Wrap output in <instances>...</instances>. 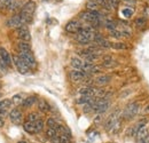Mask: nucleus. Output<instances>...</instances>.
Returning <instances> with one entry per match:
<instances>
[{
    "label": "nucleus",
    "instance_id": "obj_1",
    "mask_svg": "<svg viewBox=\"0 0 149 143\" xmlns=\"http://www.w3.org/2000/svg\"><path fill=\"white\" fill-rule=\"evenodd\" d=\"M139 111H140V106H139V103H138V102H131V103H129V104L125 107L124 111L122 112V119L131 121V120H133V119L138 116Z\"/></svg>",
    "mask_w": 149,
    "mask_h": 143
},
{
    "label": "nucleus",
    "instance_id": "obj_2",
    "mask_svg": "<svg viewBox=\"0 0 149 143\" xmlns=\"http://www.w3.org/2000/svg\"><path fill=\"white\" fill-rule=\"evenodd\" d=\"M45 123L42 119H39L37 121H24L23 123V129L29 134H38L44 131Z\"/></svg>",
    "mask_w": 149,
    "mask_h": 143
},
{
    "label": "nucleus",
    "instance_id": "obj_3",
    "mask_svg": "<svg viewBox=\"0 0 149 143\" xmlns=\"http://www.w3.org/2000/svg\"><path fill=\"white\" fill-rule=\"evenodd\" d=\"M100 13L99 12H81L79 14V18L87 22V23H91L92 25H97L100 23Z\"/></svg>",
    "mask_w": 149,
    "mask_h": 143
},
{
    "label": "nucleus",
    "instance_id": "obj_4",
    "mask_svg": "<svg viewBox=\"0 0 149 143\" xmlns=\"http://www.w3.org/2000/svg\"><path fill=\"white\" fill-rule=\"evenodd\" d=\"M122 118V113L119 110H115L112 113H110V116H108V118L106 119L104 124H103V127L107 132H109L112 128V126L115 125L119 119Z\"/></svg>",
    "mask_w": 149,
    "mask_h": 143
},
{
    "label": "nucleus",
    "instance_id": "obj_5",
    "mask_svg": "<svg viewBox=\"0 0 149 143\" xmlns=\"http://www.w3.org/2000/svg\"><path fill=\"white\" fill-rule=\"evenodd\" d=\"M19 56L22 58V61L30 68V69H35L36 65H37V62H36V58L33 56V54L31 51H28V52H19Z\"/></svg>",
    "mask_w": 149,
    "mask_h": 143
},
{
    "label": "nucleus",
    "instance_id": "obj_6",
    "mask_svg": "<svg viewBox=\"0 0 149 143\" xmlns=\"http://www.w3.org/2000/svg\"><path fill=\"white\" fill-rule=\"evenodd\" d=\"M12 60H13V63L15 64V68L17 69V71H19V73H22V74H26V73L30 72V68L22 61V58L19 57V55H13Z\"/></svg>",
    "mask_w": 149,
    "mask_h": 143
},
{
    "label": "nucleus",
    "instance_id": "obj_7",
    "mask_svg": "<svg viewBox=\"0 0 149 143\" xmlns=\"http://www.w3.org/2000/svg\"><path fill=\"white\" fill-rule=\"evenodd\" d=\"M69 77L72 83H83L87 79L88 73L83 70H71L69 73Z\"/></svg>",
    "mask_w": 149,
    "mask_h": 143
},
{
    "label": "nucleus",
    "instance_id": "obj_8",
    "mask_svg": "<svg viewBox=\"0 0 149 143\" xmlns=\"http://www.w3.org/2000/svg\"><path fill=\"white\" fill-rule=\"evenodd\" d=\"M110 106H111L110 100H107V99H103V97L102 99H97L96 106H95V112L103 115L110 108Z\"/></svg>",
    "mask_w": 149,
    "mask_h": 143
},
{
    "label": "nucleus",
    "instance_id": "obj_9",
    "mask_svg": "<svg viewBox=\"0 0 149 143\" xmlns=\"http://www.w3.org/2000/svg\"><path fill=\"white\" fill-rule=\"evenodd\" d=\"M9 119L15 125L22 124V120H23V112H22V110L19 109V108H14L9 112Z\"/></svg>",
    "mask_w": 149,
    "mask_h": 143
},
{
    "label": "nucleus",
    "instance_id": "obj_10",
    "mask_svg": "<svg viewBox=\"0 0 149 143\" xmlns=\"http://www.w3.org/2000/svg\"><path fill=\"white\" fill-rule=\"evenodd\" d=\"M6 24H7V26L13 28V29H19V28L23 26V25H26V24L24 23V21L22 19V17H21L19 14H16V15L12 16V17L7 21Z\"/></svg>",
    "mask_w": 149,
    "mask_h": 143
},
{
    "label": "nucleus",
    "instance_id": "obj_11",
    "mask_svg": "<svg viewBox=\"0 0 149 143\" xmlns=\"http://www.w3.org/2000/svg\"><path fill=\"white\" fill-rule=\"evenodd\" d=\"M16 36L21 41H28L29 42L31 40V35H30V31H29L26 25H23L19 29H16Z\"/></svg>",
    "mask_w": 149,
    "mask_h": 143
},
{
    "label": "nucleus",
    "instance_id": "obj_12",
    "mask_svg": "<svg viewBox=\"0 0 149 143\" xmlns=\"http://www.w3.org/2000/svg\"><path fill=\"white\" fill-rule=\"evenodd\" d=\"M81 23L77 19H71L65 24V31L69 33H78L79 30L81 29Z\"/></svg>",
    "mask_w": 149,
    "mask_h": 143
},
{
    "label": "nucleus",
    "instance_id": "obj_13",
    "mask_svg": "<svg viewBox=\"0 0 149 143\" xmlns=\"http://www.w3.org/2000/svg\"><path fill=\"white\" fill-rule=\"evenodd\" d=\"M36 7H37L36 2L32 1V0H29V1H26V2L23 5L21 12H23V13H25V14H29V15H32V14L35 13V10H36Z\"/></svg>",
    "mask_w": 149,
    "mask_h": 143
},
{
    "label": "nucleus",
    "instance_id": "obj_14",
    "mask_svg": "<svg viewBox=\"0 0 149 143\" xmlns=\"http://www.w3.org/2000/svg\"><path fill=\"white\" fill-rule=\"evenodd\" d=\"M111 81V76L110 74H100L94 79V84L96 86H104Z\"/></svg>",
    "mask_w": 149,
    "mask_h": 143
},
{
    "label": "nucleus",
    "instance_id": "obj_15",
    "mask_svg": "<svg viewBox=\"0 0 149 143\" xmlns=\"http://www.w3.org/2000/svg\"><path fill=\"white\" fill-rule=\"evenodd\" d=\"M0 58L3 61V63L7 65V68L12 67V64H13L12 56L9 55V53H8L3 47H0Z\"/></svg>",
    "mask_w": 149,
    "mask_h": 143
},
{
    "label": "nucleus",
    "instance_id": "obj_16",
    "mask_svg": "<svg viewBox=\"0 0 149 143\" xmlns=\"http://www.w3.org/2000/svg\"><path fill=\"white\" fill-rule=\"evenodd\" d=\"M51 104L46 101V100H44V99H40L39 101H38V110L40 111V112H42V113H48L49 111H51Z\"/></svg>",
    "mask_w": 149,
    "mask_h": 143
},
{
    "label": "nucleus",
    "instance_id": "obj_17",
    "mask_svg": "<svg viewBox=\"0 0 149 143\" xmlns=\"http://www.w3.org/2000/svg\"><path fill=\"white\" fill-rule=\"evenodd\" d=\"M84 64H85V61H83L79 57H72L71 61H70V65L74 68V70H83Z\"/></svg>",
    "mask_w": 149,
    "mask_h": 143
},
{
    "label": "nucleus",
    "instance_id": "obj_18",
    "mask_svg": "<svg viewBox=\"0 0 149 143\" xmlns=\"http://www.w3.org/2000/svg\"><path fill=\"white\" fill-rule=\"evenodd\" d=\"M36 102H37V97H36L35 95H31V96L25 97V99L23 100V102H22V104H21V106L24 108V109H28V108L33 107Z\"/></svg>",
    "mask_w": 149,
    "mask_h": 143
},
{
    "label": "nucleus",
    "instance_id": "obj_19",
    "mask_svg": "<svg viewBox=\"0 0 149 143\" xmlns=\"http://www.w3.org/2000/svg\"><path fill=\"white\" fill-rule=\"evenodd\" d=\"M116 65H117V62L112 58L111 56H104L103 57V62H102L103 68H113Z\"/></svg>",
    "mask_w": 149,
    "mask_h": 143
},
{
    "label": "nucleus",
    "instance_id": "obj_20",
    "mask_svg": "<svg viewBox=\"0 0 149 143\" xmlns=\"http://www.w3.org/2000/svg\"><path fill=\"white\" fill-rule=\"evenodd\" d=\"M110 48H113L116 51H125V49H127V45L123 41H116V42L110 44Z\"/></svg>",
    "mask_w": 149,
    "mask_h": 143
},
{
    "label": "nucleus",
    "instance_id": "obj_21",
    "mask_svg": "<svg viewBox=\"0 0 149 143\" xmlns=\"http://www.w3.org/2000/svg\"><path fill=\"white\" fill-rule=\"evenodd\" d=\"M17 49L19 52H28V51H31V45L28 42V41H21L19 40L17 42Z\"/></svg>",
    "mask_w": 149,
    "mask_h": 143
},
{
    "label": "nucleus",
    "instance_id": "obj_22",
    "mask_svg": "<svg viewBox=\"0 0 149 143\" xmlns=\"http://www.w3.org/2000/svg\"><path fill=\"white\" fill-rule=\"evenodd\" d=\"M93 97L92 96H87V95H80L79 97L76 99V103L80 104V106H85L86 103H88Z\"/></svg>",
    "mask_w": 149,
    "mask_h": 143
},
{
    "label": "nucleus",
    "instance_id": "obj_23",
    "mask_svg": "<svg viewBox=\"0 0 149 143\" xmlns=\"http://www.w3.org/2000/svg\"><path fill=\"white\" fill-rule=\"evenodd\" d=\"M45 135H46L47 139L52 140V139H54L55 136L58 135V133H57V131H56L55 128H49V127H47V129H46V132H45Z\"/></svg>",
    "mask_w": 149,
    "mask_h": 143
},
{
    "label": "nucleus",
    "instance_id": "obj_24",
    "mask_svg": "<svg viewBox=\"0 0 149 143\" xmlns=\"http://www.w3.org/2000/svg\"><path fill=\"white\" fill-rule=\"evenodd\" d=\"M97 8H99V5L95 3L94 1H91V0H87L86 2V9L88 12H97Z\"/></svg>",
    "mask_w": 149,
    "mask_h": 143
},
{
    "label": "nucleus",
    "instance_id": "obj_25",
    "mask_svg": "<svg viewBox=\"0 0 149 143\" xmlns=\"http://www.w3.org/2000/svg\"><path fill=\"white\" fill-rule=\"evenodd\" d=\"M39 119H41V118L38 112H30L26 116V121H37Z\"/></svg>",
    "mask_w": 149,
    "mask_h": 143
},
{
    "label": "nucleus",
    "instance_id": "obj_26",
    "mask_svg": "<svg viewBox=\"0 0 149 143\" xmlns=\"http://www.w3.org/2000/svg\"><path fill=\"white\" fill-rule=\"evenodd\" d=\"M24 99H25V97H23L22 94H16V95H14V96L12 97V102H13V104H15V106H19V104H22V102H23Z\"/></svg>",
    "mask_w": 149,
    "mask_h": 143
},
{
    "label": "nucleus",
    "instance_id": "obj_27",
    "mask_svg": "<svg viewBox=\"0 0 149 143\" xmlns=\"http://www.w3.org/2000/svg\"><path fill=\"white\" fill-rule=\"evenodd\" d=\"M146 23H147V18L146 17H136L134 19V24L138 28H143L146 25Z\"/></svg>",
    "mask_w": 149,
    "mask_h": 143
},
{
    "label": "nucleus",
    "instance_id": "obj_28",
    "mask_svg": "<svg viewBox=\"0 0 149 143\" xmlns=\"http://www.w3.org/2000/svg\"><path fill=\"white\" fill-rule=\"evenodd\" d=\"M13 106V102H12V100H8V99H5V100H2V101H0V108L1 109H7V110H9V108Z\"/></svg>",
    "mask_w": 149,
    "mask_h": 143
},
{
    "label": "nucleus",
    "instance_id": "obj_29",
    "mask_svg": "<svg viewBox=\"0 0 149 143\" xmlns=\"http://www.w3.org/2000/svg\"><path fill=\"white\" fill-rule=\"evenodd\" d=\"M45 125L47 126V127H49V128H57V126L60 125V124H57L56 123V120L54 118H48L47 120H46V123H45Z\"/></svg>",
    "mask_w": 149,
    "mask_h": 143
},
{
    "label": "nucleus",
    "instance_id": "obj_30",
    "mask_svg": "<svg viewBox=\"0 0 149 143\" xmlns=\"http://www.w3.org/2000/svg\"><path fill=\"white\" fill-rule=\"evenodd\" d=\"M60 143H71V136L67 134H58Z\"/></svg>",
    "mask_w": 149,
    "mask_h": 143
},
{
    "label": "nucleus",
    "instance_id": "obj_31",
    "mask_svg": "<svg viewBox=\"0 0 149 143\" xmlns=\"http://www.w3.org/2000/svg\"><path fill=\"white\" fill-rule=\"evenodd\" d=\"M102 68L103 67H101V65H95L93 64V67L90 69V71L87 72L88 74H94V73H100V72L102 71Z\"/></svg>",
    "mask_w": 149,
    "mask_h": 143
},
{
    "label": "nucleus",
    "instance_id": "obj_32",
    "mask_svg": "<svg viewBox=\"0 0 149 143\" xmlns=\"http://www.w3.org/2000/svg\"><path fill=\"white\" fill-rule=\"evenodd\" d=\"M106 28L109 30V31H113V30H117V24L113 22V21H107L106 23Z\"/></svg>",
    "mask_w": 149,
    "mask_h": 143
},
{
    "label": "nucleus",
    "instance_id": "obj_33",
    "mask_svg": "<svg viewBox=\"0 0 149 143\" xmlns=\"http://www.w3.org/2000/svg\"><path fill=\"white\" fill-rule=\"evenodd\" d=\"M15 0H0V7H3V8H9V6L14 2Z\"/></svg>",
    "mask_w": 149,
    "mask_h": 143
},
{
    "label": "nucleus",
    "instance_id": "obj_34",
    "mask_svg": "<svg viewBox=\"0 0 149 143\" xmlns=\"http://www.w3.org/2000/svg\"><path fill=\"white\" fill-rule=\"evenodd\" d=\"M122 14H123V16H124V17L129 18L133 15V10H132L131 8H124V9L122 10Z\"/></svg>",
    "mask_w": 149,
    "mask_h": 143
},
{
    "label": "nucleus",
    "instance_id": "obj_35",
    "mask_svg": "<svg viewBox=\"0 0 149 143\" xmlns=\"http://www.w3.org/2000/svg\"><path fill=\"white\" fill-rule=\"evenodd\" d=\"M91 1H94L95 3H97L99 6H106V3H107V1L106 0H91Z\"/></svg>",
    "mask_w": 149,
    "mask_h": 143
},
{
    "label": "nucleus",
    "instance_id": "obj_36",
    "mask_svg": "<svg viewBox=\"0 0 149 143\" xmlns=\"http://www.w3.org/2000/svg\"><path fill=\"white\" fill-rule=\"evenodd\" d=\"M142 115H143V116L149 115V104H147L146 107L143 108V110H142Z\"/></svg>",
    "mask_w": 149,
    "mask_h": 143
},
{
    "label": "nucleus",
    "instance_id": "obj_37",
    "mask_svg": "<svg viewBox=\"0 0 149 143\" xmlns=\"http://www.w3.org/2000/svg\"><path fill=\"white\" fill-rule=\"evenodd\" d=\"M143 14H145V16H143V17L149 18V6H147V7L143 9Z\"/></svg>",
    "mask_w": 149,
    "mask_h": 143
},
{
    "label": "nucleus",
    "instance_id": "obj_38",
    "mask_svg": "<svg viewBox=\"0 0 149 143\" xmlns=\"http://www.w3.org/2000/svg\"><path fill=\"white\" fill-rule=\"evenodd\" d=\"M3 125H5V119L3 118H0V127H2Z\"/></svg>",
    "mask_w": 149,
    "mask_h": 143
},
{
    "label": "nucleus",
    "instance_id": "obj_39",
    "mask_svg": "<svg viewBox=\"0 0 149 143\" xmlns=\"http://www.w3.org/2000/svg\"><path fill=\"white\" fill-rule=\"evenodd\" d=\"M17 143H28V142H26L25 140H21V141H19Z\"/></svg>",
    "mask_w": 149,
    "mask_h": 143
},
{
    "label": "nucleus",
    "instance_id": "obj_40",
    "mask_svg": "<svg viewBox=\"0 0 149 143\" xmlns=\"http://www.w3.org/2000/svg\"><path fill=\"white\" fill-rule=\"evenodd\" d=\"M143 143H149V136L146 139V140H145V142H143Z\"/></svg>",
    "mask_w": 149,
    "mask_h": 143
},
{
    "label": "nucleus",
    "instance_id": "obj_41",
    "mask_svg": "<svg viewBox=\"0 0 149 143\" xmlns=\"http://www.w3.org/2000/svg\"><path fill=\"white\" fill-rule=\"evenodd\" d=\"M109 143H116V142H109Z\"/></svg>",
    "mask_w": 149,
    "mask_h": 143
},
{
    "label": "nucleus",
    "instance_id": "obj_42",
    "mask_svg": "<svg viewBox=\"0 0 149 143\" xmlns=\"http://www.w3.org/2000/svg\"><path fill=\"white\" fill-rule=\"evenodd\" d=\"M0 97H1V94H0Z\"/></svg>",
    "mask_w": 149,
    "mask_h": 143
},
{
    "label": "nucleus",
    "instance_id": "obj_43",
    "mask_svg": "<svg viewBox=\"0 0 149 143\" xmlns=\"http://www.w3.org/2000/svg\"><path fill=\"white\" fill-rule=\"evenodd\" d=\"M106 1H107V0H106Z\"/></svg>",
    "mask_w": 149,
    "mask_h": 143
}]
</instances>
